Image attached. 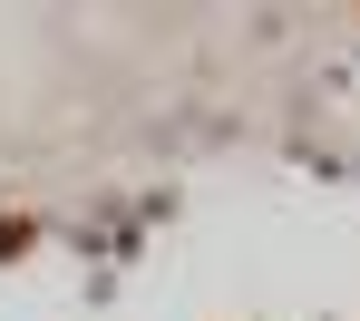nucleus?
I'll return each instance as SVG.
<instances>
[{
    "instance_id": "f257e3e1",
    "label": "nucleus",
    "mask_w": 360,
    "mask_h": 321,
    "mask_svg": "<svg viewBox=\"0 0 360 321\" xmlns=\"http://www.w3.org/2000/svg\"><path fill=\"white\" fill-rule=\"evenodd\" d=\"M39 254V214H0V263H30Z\"/></svg>"
}]
</instances>
